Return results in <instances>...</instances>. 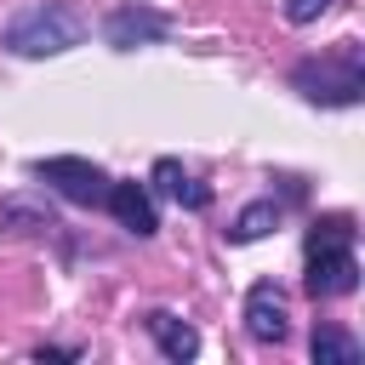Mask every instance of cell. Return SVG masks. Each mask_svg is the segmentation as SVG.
Listing matches in <instances>:
<instances>
[{
	"label": "cell",
	"mask_w": 365,
	"mask_h": 365,
	"mask_svg": "<svg viewBox=\"0 0 365 365\" xmlns=\"http://www.w3.org/2000/svg\"><path fill=\"white\" fill-rule=\"evenodd\" d=\"M354 222L348 217H319L302 240V285L314 302H331V297H348L359 291V251H354Z\"/></svg>",
	"instance_id": "1"
},
{
	"label": "cell",
	"mask_w": 365,
	"mask_h": 365,
	"mask_svg": "<svg viewBox=\"0 0 365 365\" xmlns=\"http://www.w3.org/2000/svg\"><path fill=\"white\" fill-rule=\"evenodd\" d=\"M86 40V17L68 6V0H34L23 6L6 29H0V46L11 57H63Z\"/></svg>",
	"instance_id": "2"
},
{
	"label": "cell",
	"mask_w": 365,
	"mask_h": 365,
	"mask_svg": "<svg viewBox=\"0 0 365 365\" xmlns=\"http://www.w3.org/2000/svg\"><path fill=\"white\" fill-rule=\"evenodd\" d=\"M291 86L319 108H354L365 97V51H359V40H342L325 57H302L291 68Z\"/></svg>",
	"instance_id": "3"
},
{
	"label": "cell",
	"mask_w": 365,
	"mask_h": 365,
	"mask_svg": "<svg viewBox=\"0 0 365 365\" xmlns=\"http://www.w3.org/2000/svg\"><path fill=\"white\" fill-rule=\"evenodd\" d=\"M34 177H40L51 194H63L68 205H103V200H108V171L91 165V160H80V154L34 160Z\"/></svg>",
	"instance_id": "4"
},
{
	"label": "cell",
	"mask_w": 365,
	"mask_h": 365,
	"mask_svg": "<svg viewBox=\"0 0 365 365\" xmlns=\"http://www.w3.org/2000/svg\"><path fill=\"white\" fill-rule=\"evenodd\" d=\"M285 331H291V297L274 279H257L245 291V336L274 348V342H285Z\"/></svg>",
	"instance_id": "5"
},
{
	"label": "cell",
	"mask_w": 365,
	"mask_h": 365,
	"mask_svg": "<svg viewBox=\"0 0 365 365\" xmlns=\"http://www.w3.org/2000/svg\"><path fill=\"white\" fill-rule=\"evenodd\" d=\"M171 34V17L154 11V6H114L103 17V40L114 51H137V46H160Z\"/></svg>",
	"instance_id": "6"
},
{
	"label": "cell",
	"mask_w": 365,
	"mask_h": 365,
	"mask_svg": "<svg viewBox=\"0 0 365 365\" xmlns=\"http://www.w3.org/2000/svg\"><path fill=\"white\" fill-rule=\"evenodd\" d=\"M103 205L114 211V222H120L125 234H137V240L160 234V205H154V188H148V182H137V177H108V200H103Z\"/></svg>",
	"instance_id": "7"
},
{
	"label": "cell",
	"mask_w": 365,
	"mask_h": 365,
	"mask_svg": "<svg viewBox=\"0 0 365 365\" xmlns=\"http://www.w3.org/2000/svg\"><path fill=\"white\" fill-rule=\"evenodd\" d=\"M143 331L154 336V348H160L171 365H188V359L200 354V331H194L188 319H177L171 308H148V314H143Z\"/></svg>",
	"instance_id": "8"
},
{
	"label": "cell",
	"mask_w": 365,
	"mask_h": 365,
	"mask_svg": "<svg viewBox=\"0 0 365 365\" xmlns=\"http://www.w3.org/2000/svg\"><path fill=\"white\" fill-rule=\"evenodd\" d=\"M148 188L154 194H165L171 205H182V211H205L211 205V188L194 177V171H182V160H154V177H148Z\"/></svg>",
	"instance_id": "9"
},
{
	"label": "cell",
	"mask_w": 365,
	"mask_h": 365,
	"mask_svg": "<svg viewBox=\"0 0 365 365\" xmlns=\"http://www.w3.org/2000/svg\"><path fill=\"white\" fill-rule=\"evenodd\" d=\"M308 354H314V365H359V359H365L359 336H348L336 319H319V325H314V336H308Z\"/></svg>",
	"instance_id": "10"
},
{
	"label": "cell",
	"mask_w": 365,
	"mask_h": 365,
	"mask_svg": "<svg viewBox=\"0 0 365 365\" xmlns=\"http://www.w3.org/2000/svg\"><path fill=\"white\" fill-rule=\"evenodd\" d=\"M279 217H285V205H279L274 194H268V200H251V205L228 222V240H234V245H251V240L274 234V228H279Z\"/></svg>",
	"instance_id": "11"
},
{
	"label": "cell",
	"mask_w": 365,
	"mask_h": 365,
	"mask_svg": "<svg viewBox=\"0 0 365 365\" xmlns=\"http://www.w3.org/2000/svg\"><path fill=\"white\" fill-rule=\"evenodd\" d=\"M336 0H285V23H297V29H308V23H319L325 11H331Z\"/></svg>",
	"instance_id": "12"
},
{
	"label": "cell",
	"mask_w": 365,
	"mask_h": 365,
	"mask_svg": "<svg viewBox=\"0 0 365 365\" xmlns=\"http://www.w3.org/2000/svg\"><path fill=\"white\" fill-rule=\"evenodd\" d=\"M34 359H80V348H40Z\"/></svg>",
	"instance_id": "13"
}]
</instances>
